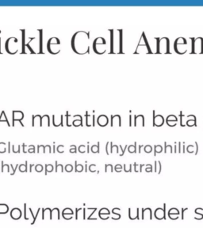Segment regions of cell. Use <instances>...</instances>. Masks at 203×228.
Masks as SVG:
<instances>
[{"label":"cell","instance_id":"cell-1","mask_svg":"<svg viewBox=\"0 0 203 228\" xmlns=\"http://www.w3.org/2000/svg\"><path fill=\"white\" fill-rule=\"evenodd\" d=\"M90 37V33L86 32H78L74 36V40L78 41V44H80L77 47L75 51L79 54L89 53L90 47L88 44V41Z\"/></svg>","mask_w":203,"mask_h":228},{"label":"cell","instance_id":"cell-2","mask_svg":"<svg viewBox=\"0 0 203 228\" xmlns=\"http://www.w3.org/2000/svg\"><path fill=\"white\" fill-rule=\"evenodd\" d=\"M156 43V51L157 54H167L171 53L170 51V41L168 37H155Z\"/></svg>","mask_w":203,"mask_h":228},{"label":"cell","instance_id":"cell-3","mask_svg":"<svg viewBox=\"0 0 203 228\" xmlns=\"http://www.w3.org/2000/svg\"><path fill=\"white\" fill-rule=\"evenodd\" d=\"M186 45H187V40L186 38L180 37L176 38V40L174 42V49L178 54H185L187 51Z\"/></svg>","mask_w":203,"mask_h":228},{"label":"cell","instance_id":"cell-4","mask_svg":"<svg viewBox=\"0 0 203 228\" xmlns=\"http://www.w3.org/2000/svg\"><path fill=\"white\" fill-rule=\"evenodd\" d=\"M141 48H143V50L146 51V53H152L151 51V49L150 48V45H149V43H148V39L146 37V35H145V32H143L141 33V39H140V41L138 43V45L137 46V48H136V51L140 49Z\"/></svg>","mask_w":203,"mask_h":228},{"label":"cell","instance_id":"cell-5","mask_svg":"<svg viewBox=\"0 0 203 228\" xmlns=\"http://www.w3.org/2000/svg\"><path fill=\"white\" fill-rule=\"evenodd\" d=\"M152 125L153 127H160L163 125V124L165 122V119L164 117L162 116L161 114H157L155 115V111L153 110L152 111Z\"/></svg>","mask_w":203,"mask_h":228},{"label":"cell","instance_id":"cell-6","mask_svg":"<svg viewBox=\"0 0 203 228\" xmlns=\"http://www.w3.org/2000/svg\"><path fill=\"white\" fill-rule=\"evenodd\" d=\"M107 44V41L104 39L103 37H99L95 38L93 41V50L94 51L97 53V54H99V47L100 46H104Z\"/></svg>","mask_w":203,"mask_h":228},{"label":"cell","instance_id":"cell-7","mask_svg":"<svg viewBox=\"0 0 203 228\" xmlns=\"http://www.w3.org/2000/svg\"><path fill=\"white\" fill-rule=\"evenodd\" d=\"M194 53H203V38H194Z\"/></svg>","mask_w":203,"mask_h":228},{"label":"cell","instance_id":"cell-8","mask_svg":"<svg viewBox=\"0 0 203 228\" xmlns=\"http://www.w3.org/2000/svg\"><path fill=\"white\" fill-rule=\"evenodd\" d=\"M166 204H163V208H157L154 211V216L156 219L162 220V219H167L166 215Z\"/></svg>","mask_w":203,"mask_h":228},{"label":"cell","instance_id":"cell-9","mask_svg":"<svg viewBox=\"0 0 203 228\" xmlns=\"http://www.w3.org/2000/svg\"><path fill=\"white\" fill-rule=\"evenodd\" d=\"M179 118H180V126L181 127H185L186 126V121L187 120L190 119H194V120H197L196 116H194V114H190V115H187L186 116L185 114H183L182 112H179Z\"/></svg>","mask_w":203,"mask_h":228},{"label":"cell","instance_id":"cell-10","mask_svg":"<svg viewBox=\"0 0 203 228\" xmlns=\"http://www.w3.org/2000/svg\"><path fill=\"white\" fill-rule=\"evenodd\" d=\"M110 125L111 127L121 126V117L118 114H112L110 116Z\"/></svg>","mask_w":203,"mask_h":228},{"label":"cell","instance_id":"cell-11","mask_svg":"<svg viewBox=\"0 0 203 228\" xmlns=\"http://www.w3.org/2000/svg\"><path fill=\"white\" fill-rule=\"evenodd\" d=\"M109 118L107 115H104V114H101L99 116H98L97 118V124L101 127H106L109 124Z\"/></svg>","mask_w":203,"mask_h":228},{"label":"cell","instance_id":"cell-12","mask_svg":"<svg viewBox=\"0 0 203 228\" xmlns=\"http://www.w3.org/2000/svg\"><path fill=\"white\" fill-rule=\"evenodd\" d=\"M166 124L170 127H175L176 126L177 123H178V118L177 116H175L174 114H170L167 116L165 120Z\"/></svg>","mask_w":203,"mask_h":228},{"label":"cell","instance_id":"cell-13","mask_svg":"<svg viewBox=\"0 0 203 228\" xmlns=\"http://www.w3.org/2000/svg\"><path fill=\"white\" fill-rule=\"evenodd\" d=\"M133 125L134 127H137L139 124V123H141V125L142 127H145V119L144 115L142 114H139V115H135L134 120H133Z\"/></svg>","mask_w":203,"mask_h":228},{"label":"cell","instance_id":"cell-14","mask_svg":"<svg viewBox=\"0 0 203 228\" xmlns=\"http://www.w3.org/2000/svg\"><path fill=\"white\" fill-rule=\"evenodd\" d=\"M118 37H119V51L118 53H123V30L118 29Z\"/></svg>","mask_w":203,"mask_h":228},{"label":"cell","instance_id":"cell-15","mask_svg":"<svg viewBox=\"0 0 203 228\" xmlns=\"http://www.w3.org/2000/svg\"><path fill=\"white\" fill-rule=\"evenodd\" d=\"M110 33V53H114V30L109 29Z\"/></svg>","mask_w":203,"mask_h":228},{"label":"cell","instance_id":"cell-16","mask_svg":"<svg viewBox=\"0 0 203 228\" xmlns=\"http://www.w3.org/2000/svg\"><path fill=\"white\" fill-rule=\"evenodd\" d=\"M155 166H154V172L158 174H161L162 171V164L160 161H155Z\"/></svg>","mask_w":203,"mask_h":228},{"label":"cell","instance_id":"cell-17","mask_svg":"<svg viewBox=\"0 0 203 228\" xmlns=\"http://www.w3.org/2000/svg\"><path fill=\"white\" fill-rule=\"evenodd\" d=\"M115 150L117 154H119V146L117 145H114L113 142H110V154H113Z\"/></svg>","mask_w":203,"mask_h":228},{"label":"cell","instance_id":"cell-18","mask_svg":"<svg viewBox=\"0 0 203 228\" xmlns=\"http://www.w3.org/2000/svg\"><path fill=\"white\" fill-rule=\"evenodd\" d=\"M163 150H164V153L165 154L168 153V152L172 154L173 153V146L171 144H167V142H164V149H163Z\"/></svg>","mask_w":203,"mask_h":228},{"label":"cell","instance_id":"cell-19","mask_svg":"<svg viewBox=\"0 0 203 228\" xmlns=\"http://www.w3.org/2000/svg\"><path fill=\"white\" fill-rule=\"evenodd\" d=\"M163 150V146L159 145H159H155V146H154V156H156L157 154L162 153Z\"/></svg>","mask_w":203,"mask_h":228},{"label":"cell","instance_id":"cell-20","mask_svg":"<svg viewBox=\"0 0 203 228\" xmlns=\"http://www.w3.org/2000/svg\"><path fill=\"white\" fill-rule=\"evenodd\" d=\"M128 151L130 154L137 153V142H135L133 145H128Z\"/></svg>","mask_w":203,"mask_h":228},{"label":"cell","instance_id":"cell-21","mask_svg":"<svg viewBox=\"0 0 203 228\" xmlns=\"http://www.w3.org/2000/svg\"><path fill=\"white\" fill-rule=\"evenodd\" d=\"M186 125L188 127H197V120H187L186 121Z\"/></svg>","mask_w":203,"mask_h":228},{"label":"cell","instance_id":"cell-22","mask_svg":"<svg viewBox=\"0 0 203 228\" xmlns=\"http://www.w3.org/2000/svg\"><path fill=\"white\" fill-rule=\"evenodd\" d=\"M100 143L98 142V143H97V144H95V145H93V146H91V148H90V150L92 151V153H99V150H100Z\"/></svg>","mask_w":203,"mask_h":228},{"label":"cell","instance_id":"cell-23","mask_svg":"<svg viewBox=\"0 0 203 228\" xmlns=\"http://www.w3.org/2000/svg\"><path fill=\"white\" fill-rule=\"evenodd\" d=\"M186 150L189 154H194L195 151V146H194L193 144H190L186 147Z\"/></svg>","mask_w":203,"mask_h":228},{"label":"cell","instance_id":"cell-24","mask_svg":"<svg viewBox=\"0 0 203 228\" xmlns=\"http://www.w3.org/2000/svg\"><path fill=\"white\" fill-rule=\"evenodd\" d=\"M167 214H172V215H179L180 212H179V209L176 208H170L168 210V213Z\"/></svg>","mask_w":203,"mask_h":228},{"label":"cell","instance_id":"cell-25","mask_svg":"<svg viewBox=\"0 0 203 228\" xmlns=\"http://www.w3.org/2000/svg\"><path fill=\"white\" fill-rule=\"evenodd\" d=\"M98 214L101 215H110V211L107 208H101L98 211Z\"/></svg>","mask_w":203,"mask_h":228},{"label":"cell","instance_id":"cell-26","mask_svg":"<svg viewBox=\"0 0 203 228\" xmlns=\"http://www.w3.org/2000/svg\"><path fill=\"white\" fill-rule=\"evenodd\" d=\"M144 151H145V153L146 154H150L152 151V150H153V148H152V146H151V145H145V146H144Z\"/></svg>","mask_w":203,"mask_h":228},{"label":"cell","instance_id":"cell-27","mask_svg":"<svg viewBox=\"0 0 203 228\" xmlns=\"http://www.w3.org/2000/svg\"><path fill=\"white\" fill-rule=\"evenodd\" d=\"M132 169H133V165H131V164H124L125 172H126V173L132 172Z\"/></svg>","mask_w":203,"mask_h":228},{"label":"cell","instance_id":"cell-28","mask_svg":"<svg viewBox=\"0 0 203 228\" xmlns=\"http://www.w3.org/2000/svg\"><path fill=\"white\" fill-rule=\"evenodd\" d=\"M113 170H114V167H113L112 164H106V166H105V172L106 173L113 172Z\"/></svg>","mask_w":203,"mask_h":228},{"label":"cell","instance_id":"cell-29","mask_svg":"<svg viewBox=\"0 0 203 228\" xmlns=\"http://www.w3.org/2000/svg\"><path fill=\"white\" fill-rule=\"evenodd\" d=\"M118 146H119V149H120V150H121V153H119V155H120L121 157L123 156V155L125 154V150H126V149L128 148V145H125V146H124V148L122 147V146H121V145H119Z\"/></svg>","mask_w":203,"mask_h":228},{"label":"cell","instance_id":"cell-30","mask_svg":"<svg viewBox=\"0 0 203 228\" xmlns=\"http://www.w3.org/2000/svg\"><path fill=\"white\" fill-rule=\"evenodd\" d=\"M145 166H146V168H145V172H147V173H151V172H153V168H152V166H151V164H147V165H145Z\"/></svg>","mask_w":203,"mask_h":228},{"label":"cell","instance_id":"cell-31","mask_svg":"<svg viewBox=\"0 0 203 228\" xmlns=\"http://www.w3.org/2000/svg\"><path fill=\"white\" fill-rule=\"evenodd\" d=\"M122 168H123V166H122L121 164H117V165L114 166V170H115L116 172H117V173H120V172L122 171Z\"/></svg>","mask_w":203,"mask_h":228},{"label":"cell","instance_id":"cell-32","mask_svg":"<svg viewBox=\"0 0 203 228\" xmlns=\"http://www.w3.org/2000/svg\"><path fill=\"white\" fill-rule=\"evenodd\" d=\"M168 217L172 220H177L178 219H179V215H172V214H168Z\"/></svg>","mask_w":203,"mask_h":228},{"label":"cell","instance_id":"cell-33","mask_svg":"<svg viewBox=\"0 0 203 228\" xmlns=\"http://www.w3.org/2000/svg\"><path fill=\"white\" fill-rule=\"evenodd\" d=\"M121 214H117V215H112L111 216V219H113V220H119L121 219Z\"/></svg>","mask_w":203,"mask_h":228},{"label":"cell","instance_id":"cell-34","mask_svg":"<svg viewBox=\"0 0 203 228\" xmlns=\"http://www.w3.org/2000/svg\"><path fill=\"white\" fill-rule=\"evenodd\" d=\"M95 168H96V165H95V164H91V165H90L89 167V170L90 171V172L94 173V172H95V171H96Z\"/></svg>","mask_w":203,"mask_h":228},{"label":"cell","instance_id":"cell-35","mask_svg":"<svg viewBox=\"0 0 203 228\" xmlns=\"http://www.w3.org/2000/svg\"><path fill=\"white\" fill-rule=\"evenodd\" d=\"M98 215H99L100 219H103V220H107V219H109V218H110V216H109V215H107L98 214Z\"/></svg>","mask_w":203,"mask_h":228},{"label":"cell","instance_id":"cell-36","mask_svg":"<svg viewBox=\"0 0 203 228\" xmlns=\"http://www.w3.org/2000/svg\"><path fill=\"white\" fill-rule=\"evenodd\" d=\"M194 219H196V220H202V219H203V214L202 213V214H200V215H194Z\"/></svg>","mask_w":203,"mask_h":228},{"label":"cell","instance_id":"cell-37","mask_svg":"<svg viewBox=\"0 0 203 228\" xmlns=\"http://www.w3.org/2000/svg\"><path fill=\"white\" fill-rule=\"evenodd\" d=\"M121 209L119 208H114L112 210H111V213L113 215H117V214H119V213H117V211H120Z\"/></svg>","mask_w":203,"mask_h":228},{"label":"cell","instance_id":"cell-38","mask_svg":"<svg viewBox=\"0 0 203 228\" xmlns=\"http://www.w3.org/2000/svg\"><path fill=\"white\" fill-rule=\"evenodd\" d=\"M106 153L107 155H110V142H107L106 145Z\"/></svg>","mask_w":203,"mask_h":228},{"label":"cell","instance_id":"cell-39","mask_svg":"<svg viewBox=\"0 0 203 228\" xmlns=\"http://www.w3.org/2000/svg\"><path fill=\"white\" fill-rule=\"evenodd\" d=\"M139 168H140V165L139 164H137V162H134L133 163V169H134V171L137 173V172H139Z\"/></svg>","mask_w":203,"mask_h":228},{"label":"cell","instance_id":"cell-40","mask_svg":"<svg viewBox=\"0 0 203 228\" xmlns=\"http://www.w3.org/2000/svg\"><path fill=\"white\" fill-rule=\"evenodd\" d=\"M187 210H188V208H182L181 209V219H182V220L184 219V212H185V211H187Z\"/></svg>","mask_w":203,"mask_h":228},{"label":"cell","instance_id":"cell-41","mask_svg":"<svg viewBox=\"0 0 203 228\" xmlns=\"http://www.w3.org/2000/svg\"><path fill=\"white\" fill-rule=\"evenodd\" d=\"M79 150L80 151V152H81V153H84V152L86 151V146H84V145L80 146L79 148Z\"/></svg>","mask_w":203,"mask_h":228},{"label":"cell","instance_id":"cell-42","mask_svg":"<svg viewBox=\"0 0 203 228\" xmlns=\"http://www.w3.org/2000/svg\"><path fill=\"white\" fill-rule=\"evenodd\" d=\"M83 167L82 165H77V166H76V171L77 172H81V171H83Z\"/></svg>","mask_w":203,"mask_h":228},{"label":"cell","instance_id":"cell-43","mask_svg":"<svg viewBox=\"0 0 203 228\" xmlns=\"http://www.w3.org/2000/svg\"><path fill=\"white\" fill-rule=\"evenodd\" d=\"M194 146H195V151H194V154L197 155L198 154V143L195 142L194 143Z\"/></svg>","mask_w":203,"mask_h":228},{"label":"cell","instance_id":"cell-44","mask_svg":"<svg viewBox=\"0 0 203 228\" xmlns=\"http://www.w3.org/2000/svg\"><path fill=\"white\" fill-rule=\"evenodd\" d=\"M200 211H203V208H197L195 210H194V213L196 215H200L202 214V213H200Z\"/></svg>","mask_w":203,"mask_h":228},{"label":"cell","instance_id":"cell-45","mask_svg":"<svg viewBox=\"0 0 203 228\" xmlns=\"http://www.w3.org/2000/svg\"><path fill=\"white\" fill-rule=\"evenodd\" d=\"M129 218L131 220H134V219H136V217H133V216H132V215H131V208H129Z\"/></svg>","mask_w":203,"mask_h":228},{"label":"cell","instance_id":"cell-46","mask_svg":"<svg viewBox=\"0 0 203 228\" xmlns=\"http://www.w3.org/2000/svg\"><path fill=\"white\" fill-rule=\"evenodd\" d=\"M177 144H178V146H177L178 150H177V151H178V153L181 154L182 153V150H181V142H179Z\"/></svg>","mask_w":203,"mask_h":228},{"label":"cell","instance_id":"cell-47","mask_svg":"<svg viewBox=\"0 0 203 228\" xmlns=\"http://www.w3.org/2000/svg\"><path fill=\"white\" fill-rule=\"evenodd\" d=\"M90 117V116L89 114H88V112H86V119H87V121H86V125H87V126H90V124H89Z\"/></svg>","mask_w":203,"mask_h":228},{"label":"cell","instance_id":"cell-48","mask_svg":"<svg viewBox=\"0 0 203 228\" xmlns=\"http://www.w3.org/2000/svg\"><path fill=\"white\" fill-rule=\"evenodd\" d=\"M129 127H131L132 125H133V120H132V118H133V116L132 115H129Z\"/></svg>","mask_w":203,"mask_h":228},{"label":"cell","instance_id":"cell-49","mask_svg":"<svg viewBox=\"0 0 203 228\" xmlns=\"http://www.w3.org/2000/svg\"><path fill=\"white\" fill-rule=\"evenodd\" d=\"M139 211H140V208H137V219H140V214H139Z\"/></svg>","mask_w":203,"mask_h":228},{"label":"cell","instance_id":"cell-50","mask_svg":"<svg viewBox=\"0 0 203 228\" xmlns=\"http://www.w3.org/2000/svg\"><path fill=\"white\" fill-rule=\"evenodd\" d=\"M182 153H186V146H185V143H182Z\"/></svg>","mask_w":203,"mask_h":228},{"label":"cell","instance_id":"cell-51","mask_svg":"<svg viewBox=\"0 0 203 228\" xmlns=\"http://www.w3.org/2000/svg\"><path fill=\"white\" fill-rule=\"evenodd\" d=\"M140 165V168H139V172L140 173H141L142 172V169H143V167L145 166V164H139Z\"/></svg>","mask_w":203,"mask_h":228},{"label":"cell","instance_id":"cell-52","mask_svg":"<svg viewBox=\"0 0 203 228\" xmlns=\"http://www.w3.org/2000/svg\"><path fill=\"white\" fill-rule=\"evenodd\" d=\"M139 148H138V153L141 154V149H142V147H144V145H139V146H138Z\"/></svg>","mask_w":203,"mask_h":228},{"label":"cell","instance_id":"cell-53","mask_svg":"<svg viewBox=\"0 0 203 228\" xmlns=\"http://www.w3.org/2000/svg\"><path fill=\"white\" fill-rule=\"evenodd\" d=\"M177 143L176 142H175V153H178V151H177Z\"/></svg>","mask_w":203,"mask_h":228}]
</instances>
